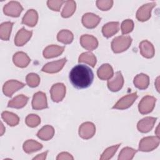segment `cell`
<instances>
[{
  "instance_id": "obj_1",
  "label": "cell",
  "mask_w": 160,
  "mask_h": 160,
  "mask_svg": "<svg viewBox=\"0 0 160 160\" xmlns=\"http://www.w3.org/2000/svg\"><path fill=\"white\" fill-rule=\"evenodd\" d=\"M69 78L72 85L76 89H85L89 87L94 79L92 69L86 65L78 64L71 70Z\"/></svg>"
},
{
  "instance_id": "obj_2",
  "label": "cell",
  "mask_w": 160,
  "mask_h": 160,
  "mask_svg": "<svg viewBox=\"0 0 160 160\" xmlns=\"http://www.w3.org/2000/svg\"><path fill=\"white\" fill-rule=\"evenodd\" d=\"M132 38L129 36H119L114 38L111 42V49L114 53L126 51L131 46Z\"/></svg>"
},
{
  "instance_id": "obj_3",
  "label": "cell",
  "mask_w": 160,
  "mask_h": 160,
  "mask_svg": "<svg viewBox=\"0 0 160 160\" xmlns=\"http://www.w3.org/2000/svg\"><path fill=\"white\" fill-rule=\"evenodd\" d=\"M160 139L158 136H148L143 138L139 142V150L142 152H149L157 148Z\"/></svg>"
},
{
  "instance_id": "obj_4",
  "label": "cell",
  "mask_w": 160,
  "mask_h": 160,
  "mask_svg": "<svg viewBox=\"0 0 160 160\" xmlns=\"http://www.w3.org/2000/svg\"><path fill=\"white\" fill-rule=\"evenodd\" d=\"M156 102V99L152 96L147 95L142 98L138 104L139 112L142 114H147L154 109Z\"/></svg>"
},
{
  "instance_id": "obj_5",
  "label": "cell",
  "mask_w": 160,
  "mask_h": 160,
  "mask_svg": "<svg viewBox=\"0 0 160 160\" xmlns=\"http://www.w3.org/2000/svg\"><path fill=\"white\" fill-rule=\"evenodd\" d=\"M155 2H149L141 6L136 12V18L139 21L144 22L148 21L151 16V11L156 6Z\"/></svg>"
},
{
  "instance_id": "obj_6",
  "label": "cell",
  "mask_w": 160,
  "mask_h": 160,
  "mask_svg": "<svg viewBox=\"0 0 160 160\" xmlns=\"http://www.w3.org/2000/svg\"><path fill=\"white\" fill-rule=\"evenodd\" d=\"M23 11V8L21 4L15 1H11L4 5L3 8V12L5 15L14 18L19 17Z\"/></svg>"
},
{
  "instance_id": "obj_7",
  "label": "cell",
  "mask_w": 160,
  "mask_h": 160,
  "mask_svg": "<svg viewBox=\"0 0 160 160\" xmlns=\"http://www.w3.org/2000/svg\"><path fill=\"white\" fill-rule=\"evenodd\" d=\"M137 92L126 95L121 98L112 107V109H126L131 107L134 101L138 98Z\"/></svg>"
},
{
  "instance_id": "obj_8",
  "label": "cell",
  "mask_w": 160,
  "mask_h": 160,
  "mask_svg": "<svg viewBox=\"0 0 160 160\" xmlns=\"http://www.w3.org/2000/svg\"><path fill=\"white\" fill-rule=\"evenodd\" d=\"M66 86L62 83H56L53 84L51 88V98L52 101L59 102L61 101L66 95Z\"/></svg>"
},
{
  "instance_id": "obj_9",
  "label": "cell",
  "mask_w": 160,
  "mask_h": 160,
  "mask_svg": "<svg viewBox=\"0 0 160 160\" xmlns=\"http://www.w3.org/2000/svg\"><path fill=\"white\" fill-rule=\"evenodd\" d=\"M25 84L20 81L14 79L7 81L3 85L2 91L7 97H11L12 95L18 90L24 88Z\"/></svg>"
},
{
  "instance_id": "obj_10",
  "label": "cell",
  "mask_w": 160,
  "mask_h": 160,
  "mask_svg": "<svg viewBox=\"0 0 160 160\" xmlns=\"http://www.w3.org/2000/svg\"><path fill=\"white\" fill-rule=\"evenodd\" d=\"M111 79L108 81V89L112 92H117L119 91L123 86L124 84V78L121 72L118 71L113 75Z\"/></svg>"
},
{
  "instance_id": "obj_11",
  "label": "cell",
  "mask_w": 160,
  "mask_h": 160,
  "mask_svg": "<svg viewBox=\"0 0 160 160\" xmlns=\"http://www.w3.org/2000/svg\"><path fill=\"white\" fill-rule=\"evenodd\" d=\"M32 108L35 110H41L48 108L47 98L44 92L38 91L33 95Z\"/></svg>"
},
{
  "instance_id": "obj_12",
  "label": "cell",
  "mask_w": 160,
  "mask_h": 160,
  "mask_svg": "<svg viewBox=\"0 0 160 160\" xmlns=\"http://www.w3.org/2000/svg\"><path fill=\"white\" fill-rule=\"evenodd\" d=\"M96 132V126L91 122H85L79 128V135L84 139H89L94 136Z\"/></svg>"
},
{
  "instance_id": "obj_13",
  "label": "cell",
  "mask_w": 160,
  "mask_h": 160,
  "mask_svg": "<svg viewBox=\"0 0 160 160\" xmlns=\"http://www.w3.org/2000/svg\"><path fill=\"white\" fill-rule=\"evenodd\" d=\"M66 61H67L66 58H64L58 61L48 62L42 67L41 71L43 72H45L47 73H51V74L58 72L62 69Z\"/></svg>"
},
{
  "instance_id": "obj_14",
  "label": "cell",
  "mask_w": 160,
  "mask_h": 160,
  "mask_svg": "<svg viewBox=\"0 0 160 160\" xmlns=\"http://www.w3.org/2000/svg\"><path fill=\"white\" fill-rule=\"evenodd\" d=\"M101 18L98 15L91 13H85L82 17V23L83 26L88 29H93L96 28L100 22Z\"/></svg>"
},
{
  "instance_id": "obj_15",
  "label": "cell",
  "mask_w": 160,
  "mask_h": 160,
  "mask_svg": "<svg viewBox=\"0 0 160 160\" xmlns=\"http://www.w3.org/2000/svg\"><path fill=\"white\" fill-rule=\"evenodd\" d=\"M156 120L157 118L145 117L138 122L137 128L138 131L142 133L148 132L153 128Z\"/></svg>"
},
{
  "instance_id": "obj_16",
  "label": "cell",
  "mask_w": 160,
  "mask_h": 160,
  "mask_svg": "<svg viewBox=\"0 0 160 160\" xmlns=\"http://www.w3.org/2000/svg\"><path fill=\"white\" fill-rule=\"evenodd\" d=\"M80 43L84 49L92 51L98 46V41L96 38L89 34H83L80 38Z\"/></svg>"
},
{
  "instance_id": "obj_17",
  "label": "cell",
  "mask_w": 160,
  "mask_h": 160,
  "mask_svg": "<svg viewBox=\"0 0 160 160\" xmlns=\"http://www.w3.org/2000/svg\"><path fill=\"white\" fill-rule=\"evenodd\" d=\"M32 34V31H28L22 28L17 32L14 38V44L17 46H22L28 42Z\"/></svg>"
},
{
  "instance_id": "obj_18",
  "label": "cell",
  "mask_w": 160,
  "mask_h": 160,
  "mask_svg": "<svg viewBox=\"0 0 160 160\" xmlns=\"http://www.w3.org/2000/svg\"><path fill=\"white\" fill-rule=\"evenodd\" d=\"M139 51L141 54L146 58H152L155 54L154 48L151 42L148 40L142 41L139 43Z\"/></svg>"
},
{
  "instance_id": "obj_19",
  "label": "cell",
  "mask_w": 160,
  "mask_h": 160,
  "mask_svg": "<svg viewBox=\"0 0 160 160\" xmlns=\"http://www.w3.org/2000/svg\"><path fill=\"white\" fill-rule=\"evenodd\" d=\"M12 61L17 67L24 68L28 66L31 62V59L26 53L19 51L14 54L12 57Z\"/></svg>"
},
{
  "instance_id": "obj_20",
  "label": "cell",
  "mask_w": 160,
  "mask_h": 160,
  "mask_svg": "<svg viewBox=\"0 0 160 160\" xmlns=\"http://www.w3.org/2000/svg\"><path fill=\"white\" fill-rule=\"evenodd\" d=\"M64 50V46L58 45H49L43 51V56L46 59H50L58 57L61 55Z\"/></svg>"
},
{
  "instance_id": "obj_21",
  "label": "cell",
  "mask_w": 160,
  "mask_h": 160,
  "mask_svg": "<svg viewBox=\"0 0 160 160\" xmlns=\"http://www.w3.org/2000/svg\"><path fill=\"white\" fill-rule=\"evenodd\" d=\"M38 21V14L33 9H29L22 19V23L29 27H34Z\"/></svg>"
},
{
  "instance_id": "obj_22",
  "label": "cell",
  "mask_w": 160,
  "mask_h": 160,
  "mask_svg": "<svg viewBox=\"0 0 160 160\" xmlns=\"http://www.w3.org/2000/svg\"><path fill=\"white\" fill-rule=\"evenodd\" d=\"M97 75L101 80H108L114 75L113 69L109 64H103L98 68Z\"/></svg>"
},
{
  "instance_id": "obj_23",
  "label": "cell",
  "mask_w": 160,
  "mask_h": 160,
  "mask_svg": "<svg viewBox=\"0 0 160 160\" xmlns=\"http://www.w3.org/2000/svg\"><path fill=\"white\" fill-rule=\"evenodd\" d=\"M119 29V22H109L102 28V32L104 37L109 38L116 34Z\"/></svg>"
},
{
  "instance_id": "obj_24",
  "label": "cell",
  "mask_w": 160,
  "mask_h": 160,
  "mask_svg": "<svg viewBox=\"0 0 160 160\" xmlns=\"http://www.w3.org/2000/svg\"><path fill=\"white\" fill-rule=\"evenodd\" d=\"M29 98L24 94H19L11 99L8 104V108H12L16 109H20L24 107L28 101Z\"/></svg>"
},
{
  "instance_id": "obj_25",
  "label": "cell",
  "mask_w": 160,
  "mask_h": 160,
  "mask_svg": "<svg viewBox=\"0 0 160 160\" xmlns=\"http://www.w3.org/2000/svg\"><path fill=\"white\" fill-rule=\"evenodd\" d=\"M133 83L135 87L139 89H146L148 88L149 84V77L147 74L140 73L134 77Z\"/></svg>"
},
{
  "instance_id": "obj_26",
  "label": "cell",
  "mask_w": 160,
  "mask_h": 160,
  "mask_svg": "<svg viewBox=\"0 0 160 160\" xmlns=\"http://www.w3.org/2000/svg\"><path fill=\"white\" fill-rule=\"evenodd\" d=\"M54 135V129L50 125L43 126L37 133V136L41 140L48 141L53 138Z\"/></svg>"
},
{
  "instance_id": "obj_27",
  "label": "cell",
  "mask_w": 160,
  "mask_h": 160,
  "mask_svg": "<svg viewBox=\"0 0 160 160\" xmlns=\"http://www.w3.org/2000/svg\"><path fill=\"white\" fill-rule=\"evenodd\" d=\"M22 148L25 152L31 154L41 149L42 148V145L33 139H28L24 142Z\"/></svg>"
},
{
  "instance_id": "obj_28",
  "label": "cell",
  "mask_w": 160,
  "mask_h": 160,
  "mask_svg": "<svg viewBox=\"0 0 160 160\" xmlns=\"http://www.w3.org/2000/svg\"><path fill=\"white\" fill-rule=\"evenodd\" d=\"M14 23L10 21L2 22L0 25V38L3 41H8Z\"/></svg>"
},
{
  "instance_id": "obj_29",
  "label": "cell",
  "mask_w": 160,
  "mask_h": 160,
  "mask_svg": "<svg viewBox=\"0 0 160 160\" xmlns=\"http://www.w3.org/2000/svg\"><path fill=\"white\" fill-rule=\"evenodd\" d=\"M76 4L74 1L69 0L65 1V4L61 12V16L64 18L71 17L76 11Z\"/></svg>"
},
{
  "instance_id": "obj_30",
  "label": "cell",
  "mask_w": 160,
  "mask_h": 160,
  "mask_svg": "<svg viewBox=\"0 0 160 160\" xmlns=\"http://www.w3.org/2000/svg\"><path fill=\"white\" fill-rule=\"evenodd\" d=\"M2 119L10 126H15L19 124V118L13 112L3 111L1 114Z\"/></svg>"
},
{
  "instance_id": "obj_31",
  "label": "cell",
  "mask_w": 160,
  "mask_h": 160,
  "mask_svg": "<svg viewBox=\"0 0 160 160\" xmlns=\"http://www.w3.org/2000/svg\"><path fill=\"white\" fill-rule=\"evenodd\" d=\"M74 36L72 32L68 29L61 30L57 35V39L64 44H69L73 41Z\"/></svg>"
},
{
  "instance_id": "obj_32",
  "label": "cell",
  "mask_w": 160,
  "mask_h": 160,
  "mask_svg": "<svg viewBox=\"0 0 160 160\" xmlns=\"http://www.w3.org/2000/svg\"><path fill=\"white\" fill-rule=\"evenodd\" d=\"M78 62L86 63L90 65L91 67L94 68L96 64L97 59L95 55L91 52H85L79 56L78 58Z\"/></svg>"
},
{
  "instance_id": "obj_33",
  "label": "cell",
  "mask_w": 160,
  "mask_h": 160,
  "mask_svg": "<svg viewBox=\"0 0 160 160\" xmlns=\"http://www.w3.org/2000/svg\"><path fill=\"white\" fill-rule=\"evenodd\" d=\"M138 150L129 147H125L119 152L118 156L119 160H131L132 159Z\"/></svg>"
},
{
  "instance_id": "obj_34",
  "label": "cell",
  "mask_w": 160,
  "mask_h": 160,
  "mask_svg": "<svg viewBox=\"0 0 160 160\" xmlns=\"http://www.w3.org/2000/svg\"><path fill=\"white\" fill-rule=\"evenodd\" d=\"M120 145H121V144H118L114 145L112 146L106 148L104 150V151L102 152V154H101V156L100 157V159L101 160L110 159L116 152V151L118 149Z\"/></svg>"
},
{
  "instance_id": "obj_35",
  "label": "cell",
  "mask_w": 160,
  "mask_h": 160,
  "mask_svg": "<svg viewBox=\"0 0 160 160\" xmlns=\"http://www.w3.org/2000/svg\"><path fill=\"white\" fill-rule=\"evenodd\" d=\"M27 84L31 88H36L40 83V77L36 73H29L26 78Z\"/></svg>"
},
{
  "instance_id": "obj_36",
  "label": "cell",
  "mask_w": 160,
  "mask_h": 160,
  "mask_svg": "<svg viewBox=\"0 0 160 160\" xmlns=\"http://www.w3.org/2000/svg\"><path fill=\"white\" fill-rule=\"evenodd\" d=\"M25 122L28 126L30 128H35L41 123V118L36 114H30L26 116Z\"/></svg>"
},
{
  "instance_id": "obj_37",
  "label": "cell",
  "mask_w": 160,
  "mask_h": 160,
  "mask_svg": "<svg viewBox=\"0 0 160 160\" xmlns=\"http://www.w3.org/2000/svg\"><path fill=\"white\" fill-rule=\"evenodd\" d=\"M134 22L132 19H125L124 20L121 26V32L122 34H127L129 32H132V31L134 29Z\"/></svg>"
},
{
  "instance_id": "obj_38",
  "label": "cell",
  "mask_w": 160,
  "mask_h": 160,
  "mask_svg": "<svg viewBox=\"0 0 160 160\" xmlns=\"http://www.w3.org/2000/svg\"><path fill=\"white\" fill-rule=\"evenodd\" d=\"M113 5L112 0H98L96 1L97 7L102 11H108L110 9Z\"/></svg>"
},
{
  "instance_id": "obj_39",
  "label": "cell",
  "mask_w": 160,
  "mask_h": 160,
  "mask_svg": "<svg viewBox=\"0 0 160 160\" xmlns=\"http://www.w3.org/2000/svg\"><path fill=\"white\" fill-rule=\"evenodd\" d=\"M63 3H65V1L62 0H49L47 1L48 8L54 11H59Z\"/></svg>"
},
{
  "instance_id": "obj_40",
  "label": "cell",
  "mask_w": 160,
  "mask_h": 160,
  "mask_svg": "<svg viewBox=\"0 0 160 160\" xmlns=\"http://www.w3.org/2000/svg\"><path fill=\"white\" fill-rule=\"evenodd\" d=\"M57 160H61V159H69V160H72L74 159V158L72 157V156L69 154V152H62L61 153H59L57 158H56Z\"/></svg>"
},
{
  "instance_id": "obj_41",
  "label": "cell",
  "mask_w": 160,
  "mask_h": 160,
  "mask_svg": "<svg viewBox=\"0 0 160 160\" xmlns=\"http://www.w3.org/2000/svg\"><path fill=\"white\" fill-rule=\"evenodd\" d=\"M48 151H46L42 153H41L39 154H38L36 157L33 158V159H38V160H44L46 158V156Z\"/></svg>"
},
{
  "instance_id": "obj_42",
  "label": "cell",
  "mask_w": 160,
  "mask_h": 160,
  "mask_svg": "<svg viewBox=\"0 0 160 160\" xmlns=\"http://www.w3.org/2000/svg\"><path fill=\"white\" fill-rule=\"evenodd\" d=\"M154 84H155V87H156L157 91L159 92V77H158L156 78Z\"/></svg>"
},
{
  "instance_id": "obj_43",
  "label": "cell",
  "mask_w": 160,
  "mask_h": 160,
  "mask_svg": "<svg viewBox=\"0 0 160 160\" xmlns=\"http://www.w3.org/2000/svg\"><path fill=\"white\" fill-rule=\"evenodd\" d=\"M4 132H5V128H4L2 123L1 122V136H2Z\"/></svg>"
},
{
  "instance_id": "obj_44",
  "label": "cell",
  "mask_w": 160,
  "mask_h": 160,
  "mask_svg": "<svg viewBox=\"0 0 160 160\" xmlns=\"http://www.w3.org/2000/svg\"><path fill=\"white\" fill-rule=\"evenodd\" d=\"M159 124H158V127L156 128V135H157V136H158V137H159Z\"/></svg>"
}]
</instances>
